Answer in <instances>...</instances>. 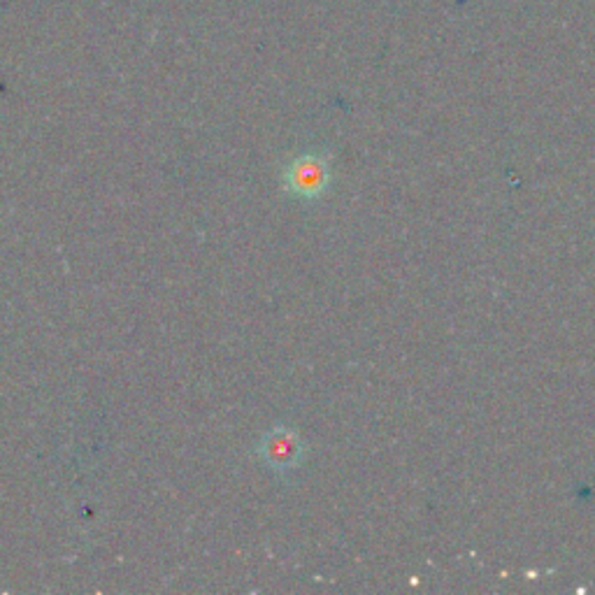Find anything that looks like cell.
I'll return each instance as SVG.
<instances>
[{"mask_svg": "<svg viewBox=\"0 0 595 595\" xmlns=\"http://www.w3.org/2000/svg\"><path fill=\"white\" fill-rule=\"evenodd\" d=\"M258 456L275 472H289L298 468V463L302 458V443L296 431L277 426L263 435L258 445Z\"/></svg>", "mask_w": 595, "mask_h": 595, "instance_id": "2", "label": "cell"}, {"mask_svg": "<svg viewBox=\"0 0 595 595\" xmlns=\"http://www.w3.org/2000/svg\"><path fill=\"white\" fill-rule=\"evenodd\" d=\"M330 184L328 159L321 153H305L289 163L284 174V187L302 201H315Z\"/></svg>", "mask_w": 595, "mask_h": 595, "instance_id": "1", "label": "cell"}]
</instances>
